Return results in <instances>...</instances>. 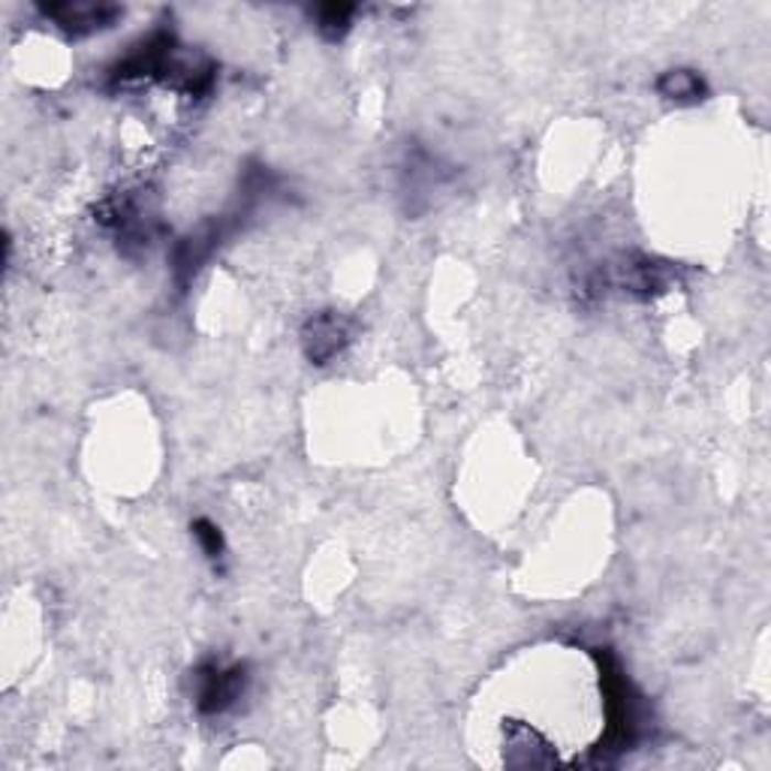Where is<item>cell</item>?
<instances>
[{
	"instance_id": "obj_1",
	"label": "cell",
	"mask_w": 771,
	"mask_h": 771,
	"mask_svg": "<svg viewBox=\"0 0 771 771\" xmlns=\"http://www.w3.org/2000/svg\"><path fill=\"white\" fill-rule=\"evenodd\" d=\"M248 687V670L245 666H220V663H205L196 672V705L203 715H224L239 703Z\"/></svg>"
},
{
	"instance_id": "obj_2",
	"label": "cell",
	"mask_w": 771,
	"mask_h": 771,
	"mask_svg": "<svg viewBox=\"0 0 771 771\" xmlns=\"http://www.w3.org/2000/svg\"><path fill=\"white\" fill-rule=\"evenodd\" d=\"M48 22H55L64 34L88 36L102 28H112L121 10L112 3H48L40 7Z\"/></svg>"
},
{
	"instance_id": "obj_3",
	"label": "cell",
	"mask_w": 771,
	"mask_h": 771,
	"mask_svg": "<svg viewBox=\"0 0 771 771\" xmlns=\"http://www.w3.org/2000/svg\"><path fill=\"white\" fill-rule=\"evenodd\" d=\"M302 344H305V352L311 362L326 365L344 350V344H347V326H344V319L335 317V314H319V317H314L307 323Z\"/></svg>"
},
{
	"instance_id": "obj_4",
	"label": "cell",
	"mask_w": 771,
	"mask_h": 771,
	"mask_svg": "<svg viewBox=\"0 0 771 771\" xmlns=\"http://www.w3.org/2000/svg\"><path fill=\"white\" fill-rule=\"evenodd\" d=\"M658 94L672 102H699L705 97V82L693 69H670L658 79Z\"/></svg>"
},
{
	"instance_id": "obj_5",
	"label": "cell",
	"mask_w": 771,
	"mask_h": 771,
	"mask_svg": "<svg viewBox=\"0 0 771 771\" xmlns=\"http://www.w3.org/2000/svg\"><path fill=\"white\" fill-rule=\"evenodd\" d=\"M352 15H356V7H347V3H326L317 10V31L326 40H340V36L350 31Z\"/></svg>"
},
{
	"instance_id": "obj_6",
	"label": "cell",
	"mask_w": 771,
	"mask_h": 771,
	"mask_svg": "<svg viewBox=\"0 0 771 771\" xmlns=\"http://www.w3.org/2000/svg\"><path fill=\"white\" fill-rule=\"evenodd\" d=\"M193 536H196V543H199V549H203V555L208 561H217V557L224 555V533H220V528L215 522H208V519L193 522Z\"/></svg>"
}]
</instances>
